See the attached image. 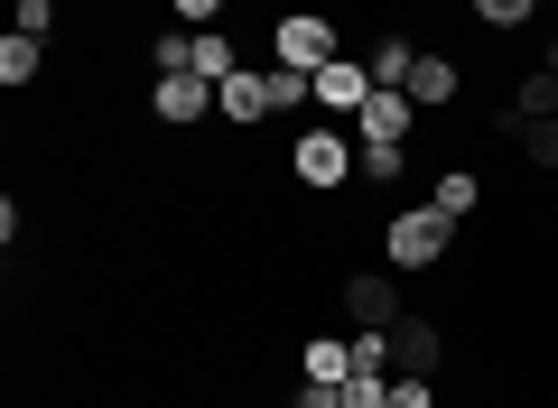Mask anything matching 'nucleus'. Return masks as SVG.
I'll list each match as a JSON object with an SVG mask.
<instances>
[{"mask_svg": "<svg viewBox=\"0 0 558 408\" xmlns=\"http://www.w3.org/2000/svg\"><path fill=\"white\" fill-rule=\"evenodd\" d=\"M344 57V28L336 10H279L270 20V65H299V75H317V65Z\"/></svg>", "mask_w": 558, "mask_h": 408, "instance_id": "nucleus-3", "label": "nucleus"}, {"mask_svg": "<svg viewBox=\"0 0 558 408\" xmlns=\"http://www.w3.org/2000/svg\"><path fill=\"white\" fill-rule=\"evenodd\" d=\"M260 121H270V75H260V65L223 75V84H215V131H242V139H252Z\"/></svg>", "mask_w": 558, "mask_h": 408, "instance_id": "nucleus-9", "label": "nucleus"}, {"mask_svg": "<svg viewBox=\"0 0 558 408\" xmlns=\"http://www.w3.org/2000/svg\"><path fill=\"white\" fill-rule=\"evenodd\" d=\"M373 242H381V260L410 270V279H438L447 260H457V223H447L438 205H391V214L373 223Z\"/></svg>", "mask_w": 558, "mask_h": 408, "instance_id": "nucleus-1", "label": "nucleus"}, {"mask_svg": "<svg viewBox=\"0 0 558 408\" xmlns=\"http://www.w3.org/2000/svg\"><path fill=\"white\" fill-rule=\"evenodd\" d=\"M373 102V65L363 57H336V65H317V112H336L344 131H354V112Z\"/></svg>", "mask_w": 558, "mask_h": 408, "instance_id": "nucleus-10", "label": "nucleus"}, {"mask_svg": "<svg viewBox=\"0 0 558 408\" xmlns=\"http://www.w3.org/2000/svg\"><path fill=\"white\" fill-rule=\"evenodd\" d=\"M289 176H299L307 195L363 186V139L354 131H326V121H299V131H289Z\"/></svg>", "mask_w": 558, "mask_h": 408, "instance_id": "nucleus-2", "label": "nucleus"}, {"mask_svg": "<svg viewBox=\"0 0 558 408\" xmlns=\"http://www.w3.org/2000/svg\"><path fill=\"white\" fill-rule=\"evenodd\" d=\"M428 205H438V214L465 233V223L484 214V176H475V168H438V176H428Z\"/></svg>", "mask_w": 558, "mask_h": 408, "instance_id": "nucleus-12", "label": "nucleus"}, {"mask_svg": "<svg viewBox=\"0 0 558 408\" xmlns=\"http://www.w3.org/2000/svg\"><path fill=\"white\" fill-rule=\"evenodd\" d=\"M233 10H242V0H233Z\"/></svg>", "mask_w": 558, "mask_h": 408, "instance_id": "nucleus-22", "label": "nucleus"}, {"mask_svg": "<svg viewBox=\"0 0 558 408\" xmlns=\"http://www.w3.org/2000/svg\"><path fill=\"white\" fill-rule=\"evenodd\" d=\"M336 297H344V316H354V334L363 325H400V279H391V260H373V270H344L336 279Z\"/></svg>", "mask_w": 558, "mask_h": 408, "instance_id": "nucleus-6", "label": "nucleus"}, {"mask_svg": "<svg viewBox=\"0 0 558 408\" xmlns=\"http://www.w3.org/2000/svg\"><path fill=\"white\" fill-rule=\"evenodd\" d=\"M400 94H410L428 121L457 112V102H465V57H447V47H418V65H410V84H400Z\"/></svg>", "mask_w": 558, "mask_h": 408, "instance_id": "nucleus-8", "label": "nucleus"}, {"mask_svg": "<svg viewBox=\"0 0 558 408\" xmlns=\"http://www.w3.org/2000/svg\"><path fill=\"white\" fill-rule=\"evenodd\" d=\"M363 65H373V84H410V65H418V38H400V28H381V38L363 47Z\"/></svg>", "mask_w": 558, "mask_h": 408, "instance_id": "nucleus-15", "label": "nucleus"}, {"mask_svg": "<svg viewBox=\"0 0 558 408\" xmlns=\"http://www.w3.org/2000/svg\"><path fill=\"white\" fill-rule=\"evenodd\" d=\"M10 28H20V38H57L65 10H57V0H20V20H10Z\"/></svg>", "mask_w": 558, "mask_h": 408, "instance_id": "nucleus-17", "label": "nucleus"}, {"mask_svg": "<svg viewBox=\"0 0 558 408\" xmlns=\"http://www.w3.org/2000/svg\"><path fill=\"white\" fill-rule=\"evenodd\" d=\"M186 65H196L205 84H223V75H242V47H233V28H196V57H186Z\"/></svg>", "mask_w": 558, "mask_h": 408, "instance_id": "nucleus-16", "label": "nucleus"}, {"mask_svg": "<svg viewBox=\"0 0 558 408\" xmlns=\"http://www.w3.org/2000/svg\"><path fill=\"white\" fill-rule=\"evenodd\" d=\"M149 121H159V131H215V84H205L196 65L149 75Z\"/></svg>", "mask_w": 558, "mask_h": 408, "instance_id": "nucleus-5", "label": "nucleus"}, {"mask_svg": "<svg viewBox=\"0 0 558 408\" xmlns=\"http://www.w3.org/2000/svg\"><path fill=\"white\" fill-rule=\"evenodd\" d=\"M279 408H354V390H317V381H299Z\"/></svg>", "mask_w": 558, "mask_h": 408, "instance_id": "nucleus-21", "label": "nucleus"}, {"mask_svg": "<svg viewBox=\"0 0 558 408\" xmlns=\"http://www.w3.org/2000/svg\"><path fill=\"white\" fill-rule=\"evenodd\" d=\"M457 10L484 28V38H512V28H531V20H539V0H457Z\"/></svg>", "mask_w": 558, "mask_h": 408, "instance_id": "nucleus-14", "label": "nucleus"}, {"mask_svg": "<svg viewBox=\"0 0 558 408\" xmlns=\"http://www.w3.org/2000/svg\"><path fill=\"white\" fill-rule=\"evenodd\" d=\"M299 381L344 390V381H354V334H307V344H299Z\"/></svg>", "mask_w": 558, "mask_h": 408, "instance_id": "nucleus-11", "label": "nucleus"}, {"mask_svg": "<svg viewBox=\"0 0 558 408\" xmlns=\"http://www.w3.org/2000/svg\"><path fill=\"white\" fill-rule=\"evenodd\" d=\"M223 10H233V0H168V20H178V28H223Z\"/></svg>", "mask_w": 558, "mask_h": 408, "instance_id": "nucleus-19", "label": "nucleus"}, {"mask_svg": "<svg viewBox=\"0 0 558 408\" xmlns=\"http://www.w3.org/2000/svg\"><path fill=\"white\" fill-rule=\"evenodd\" d=\"M410 176V149H363V186H400Z\"/></svg>", "mask_w": 558, "mask_h": 408, "instance_id": "nucleus-18", "label": "nucleus"}, {"mask_svg": "<svg viewBox=\"0 0 558 408\" xmlns=\"http://www.w3.org/2000/svg\"><path fill=\"white\" fill-rule=\"evenodd\" d=\"M38 75H47V38H20V28H10V38H0V84H10V94H28Z\"/></svg>", "mask_w": 558, "mask_h": 408, "instance_id": "nucleus-13", "label": "nucleus"}, {"mask_svg": "<svg viewBox=\"0 0 558 408\" xmlns=\"http://www.w3.org/2000/svg\"><path fill=\"white\" fill-rule=\"evenodd\" d=\"M418 121H428V112H418V102L400 94V84H373V102L354 112V139H363V149H410V131H418Z\"/></svg>", "mask_w": 558, "mask_h": 408, "instance_id": "nucleus-7", "label": "nucleus"}, {"mask_svg": "<svg viewBox=\"0 0 558 408\" xmlns=\"http://www.w3.org/2000/svg\"><path fill=\"white\" fill-rule=\"evenodd\" d=\"M391 408H438V381H410V371H391Z\"/></svg>", "mask_w": 558, "mask_h": 408, "instance_id": "nucleus-20", "label": "nucleus"}, {"mask_svg": "<svg viewBox=\"0 0 558 408\" xmlns=\"http://www.w3.org/2000/svg\"><path fill=\"white\" fill-rule=\"evenodd\" d=\"M457 334H447V316H400L391 325V371H410V381H438V371H457Z\"/></svg>", "mask_w": 558, "mask_h": 408, "instance_id": "nucleus-4", "label": "nucleus"}]
</instances>
